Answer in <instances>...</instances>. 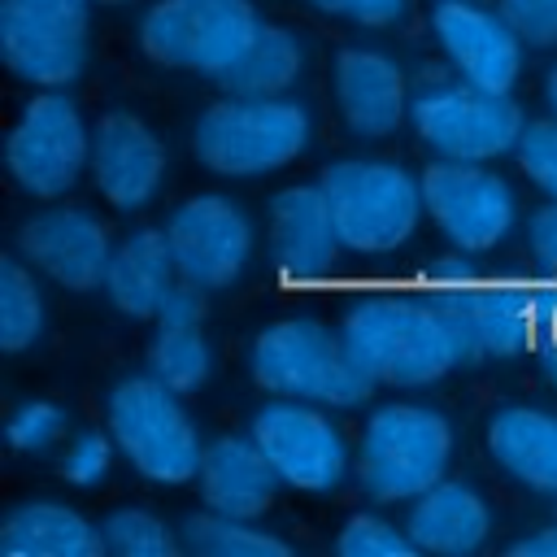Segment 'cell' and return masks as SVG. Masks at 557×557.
Returning a JSON list of instances; mask_svg holds the SVG:
<instances>
[{
	"label": "cell",
	"mask_w": 557,
	"mask_h": 557,
	"mask_svg": "<svg viewBox=\"0 0 557 557\" xmlns=\"http://www.w3.org/2000/svg\"><path fill=\"white\" fill-rule=\"evenodd\" d=\"M0 548L9 557H96L104 553V535L61 500H26L4 518Z\"/></svg>",
	"instance_id": "obj_24"
},
{
	"label": "cell",
	"mask_w": 557,
	"mask_h": 557,
	"mask_svg": "<svg viewBox=\"0 0 557 557\" xmlns=\"http://www.w3.org/2000/svg\"><path fill=\"white\" fill-rule=\"evenodd\" d=\"M318 183L331 200L344 248L361 257L396 252L400 244H409V235L426 213L422 178H413L396 161H370V157L331 161Z\"/></svg>",
	"instance_id": "obj_6"
},
{
	"label": "cell",
	"mask_w": 557,
	"mask_h": 557,
	"mask_svg": "<svg viewBox=\"0 0 557 557\" xmlns=\"http://www.w3.org/2000/svg\"><path fill=\"white\" fill-rule=\"evenodd\" d=\"M196 483H200L205 509L235 513V518H261L283 487L278 470L270 466V457L261 453L252 431L248 435H218L213 444H205Z\"/></svg>",
	"instance_id": "obj_19"
},
{
	"label": "cell",
	"mask_w": 557,
	"mask_h": 557,
	"mask_svg": "<svg viewBox=\"0 0 557 557\" xmlns=\"http://www.w3.org/2000/svg\"><path fill=\"white\" fill-rule=\"evenodd\" d=\"M405 527H409V535L422 553L466 557V553H479L492 540L496 518H492V505L470 483L440 479L418 500H409Z\"/></svg>",
	"instance_id": "obj_21"
},
{
	"label": "cell",
	"mask_w": 557,
	"mask_h": 557,
	"mask_svg": "<svg viewBox=\"0 0 557 557\" xmlns=\"http://www.w3.org/2000/svg\"><path fill=\"white\" fill-rule=\"evenodd\" d=\"M100 535L113 557H174V548L183 544V535H174L161 513L139 509V505L113 509L100 522Z\"/></svg>",
	"instance_id": "obj_29"
},
{
	"label": "cell",
	"mask_w": 557,
	"mask_h": 557,
	"mask_svg": "<svg viewBox=\"0 0 557 557\" xmlns=\"http://www.w3.org/2000/svg\"><path fill=\"white\" fill-rule=\"evenodd\" d=\"M178 535L196 557H287L292 553V544L257 527V518H235L218 509L191 513Z\"/></svg>",
	"instance_id": "obj_27"
},
{
	"label": "cell",
	"mask_w": 557,
	"mask_h": 557,
	"mask_svg": "<svg viewBox=\"0 0 557 557\" xmlns=\"http://www.w3.org/2000/svg\"><path fill=\"white\" fill-rule=\"evenodd\" d=\"M540 374H544V383L557 392V335L553 339H540Z\"/></svg>",
	"instance_id": "obj_38"
},
{
	"label": "cell",
	"mask_w": 557,
	"mask_h": 557,
	"mask_svg": "<svg viewBox=\"0 0 557 557\" xmlns=\"http://www.w3.org/2000/svg\"><path fill=\"white\" fill-rule=\"evenodd\" d=\"M248 370L261 392L326 409H357L374 392V379L348 352L344 331L305 313L270 322L252 339Z\"/></svg>",
	"instance_id": "obj_2"
},
{
	"label": "cell",
	"mask_w": 557,
	"mask_h": 557,
	"mask_svg": "<svg viewBox=\"0 0 557 557\" xmlns=\"http://www.w3.org/2000/svg\"><path fill=\"white\" fill-rule=\"evenodd\" d=\"M44 331V292L22 257L0 265V348L26 352Z\"/></svg>",
	"instance_id": "obj_28"
},
{
	"label": "cell",
	"mask_w": 557,
	"mask_h": 557,
	"mask_svg": "<svg viewBox=\"0 0 557 557\" xmlns=\"http://www.w3.org/2000/svg\"><path fill=\"white\" fill-rule=\"evenodd\" d=\"M548 104H553V117H557V70L548 74Z\"/></svg>",
	"instance_id": "obj_39"
},
{
	"label": "cell",
	"mask_w": 557,
	"mask_h": 557,
	"mask_svg": "<svg viewBox=\"0 0 557 557\" xmlns=\"http://www.w3.org/2000/svg\"><path fill=\"white\" fill-rule=\"evenodd\" d=\"M305 70V48L292 30L261 22L244 57L218 78L231 96H287Z\"/></svg>",
	"instance_id": "obj_26"
},
{
	"label": "cell",
	"mask_w": 557,
	"mask_h": 557,
	"mask_svg": "<svg viewBox=\"0 0 557 557\" xmlns=\"http://www.w3.org/2000/svg\"><path fill=\"white\" fill-rule=\"evenodd\" d=\"M96 4H126V0H96Z\"/></svg>",
	"instance_id": "obj_40"
},
{
	"label": "cell",
	"mask_w": 557,
	"mask_h": 557,
	"mask_svg": "<svg viewBox=\"0 0 557 557\" xmlns=\"http://www.w3.org/2000/svg\"><path fill=\"white\" fill-rule=\"evenodd\" d=\"M527 252H531V261L544 270V278L557 283V200L540 205V209L527 218Z\"/></svg>",
	"instance_id": "obj_35"
},
{
	"label": "cell",
	"mask_w": 557,
	"mask_h": 557,
	"mask_svg": "<svg viewBox=\"0 0 557 557\" xmlns=\"http://www.w3.org/2000/svg\"><path fill=\"white\" fill-rule=\"evenodd\" d=\"M422 205L440 235L470 257L500 248L518 226V196L487 161L435 157L422 170Z\"/></svg>",
	"instance_id": "obj_11"
},
{
	"label": "cell",
	"mask_w": 557,
	"mask_h": 557,
	"mask_svg": "<svg viewBox=\"0 0 557 557\" xmlns=\"http://www.w3.org/2000/svg\"><path fill=\"white\" fill-rule=\"evenodd\" d=\"M509 553H513V557H557V522H548V527H540V531L513 540Z\"/></svg>",
	"instance_id": "obj_37"
},
{
	"label": "cell",
	"mask_w": 557,
	"mask_h": 557,
	"mask_svg": "<svg viewBox=\"0 0 557 557\" xmlns=\"http://www.w3.org/2000/svg\"><path fill=\"white\" fill-rule=\"evenodd\" d=\"M91 4L96 0H4V65L39 91L70 87L91 57Z\"/></svg>",
	"instance_id": "obj_9"
},
{
	"label": "cell",
	"mask_w": 557,
	"mask_h": 557,
	"mask_svg": "<svg viewBox=\"0 0 557 557\" xmlns=\"http://www.w3.org/2000/svg\"><path fill=\"white\" fill-rule=\"evenodd\" d=\"M331 91H335L339 122L361 139L396 135L413 104L405 70L374 48H344L331 70Z\"/></svg>",
	"instance_id": "obj_18"
},
{
	"label": "cell",
	"mask_w": 557,
	"mask_h": 557,
	"mask_svg": "<svg viewBox=\"0 0 557 557\" xmlns=\"http://www.w3.org/2000/svg\"><path fill=\"white\" fill-rule=\"evenodd\" d=\"M313 122L287 96H231L209 104L191 126V152L209 174L261 178L287 170L309 148Z\"/></svg>",
	"instance_id": "obj_4"
},
{
	"label": "cell",
	"mask_w": 557,
	"mask_h": 557,
	"mask_svg": "<svg viewBox=\"0 0 557 557\" xmlns=\"http://www.w3.org/2000/svg\"><path fill=\"white\" fill-rule=\"evenodd\" d=\"M65 435V409L52 400H22L9 413V444L26 457H39L48 448H57Z\"/></svg>",
	"instance_id": "obj_31"
},
{
	"label": "cell",
	"mask_w": 557,
	"mask_h": 557,
	"mask_svg": "<svg viewBox=\"0 0 557 557\" xmlns=\"http://www.w3.org/2000/svg\"><path fill=\"white\" fill-rule=\"evenodd\" d=\"M178 265L165 239V226H139L122 244H113L109 270H104V296L126 318H157L161 300L174 292Z\"/></svg>",
	"instance_id": "obj_22"
},
{
	"label": "cell",
	"mask_w": 557,
	"mask_h": 557,
	"mask_svg": "<svg viewBox=\"0 0 557 557\" xmlns=\"http://www.w3.org/2000/svg\"><path fill=\"white\" fill-rule=\"evenodd\" d=\"M453 426L440 409L392 400L370 409L352 448L357 487L374 505H409L440 479H448L453 461Z\"/></svg>",
	"instance_id": "obj_3"
},
{
	"label": "cell",
	"mask_w": 557,
	"mask_h": 557,
	"mask_svg": "<svg viewBox=\"0 0 557 557\" xmlns=\"http://www.w3.org/2000/svg\"><path fill=\"white\" fill-rule=\"evenodd\" d=\"M431 35L453 65L457 78L492 87V91H513L522 78V39L513 26L500 17V9H483L474 0H440L431 9Z\"/></svg>",
	"instance_id": "obj_15"
},
{
	"label": "cell",
	"mask_w": 557,
	"mask_h": 557,
	"mask_svg": "<svg viewBox=\"0 0 557 557\" xmlns=\"http://www.w3.org/2000/svg\"><path fill=\"white\" fill-rule=\"evenodd\" d=\"M152 322H157V331L148 344V370L183 396L200 392L213 370V352H209V335H205V292L178 278Z\"/></svg>",
	"instance_id": "obj_20"
},
{
	"label": "cell",
	"mask_w": 557,
	"mask_h": 557,
	"mask_svg": "<svg viewBox=\"0 0 557 557\" xmlns=\"http://www.w3.org/2000/svg\"><path fill=\"white\" fill-rule=\"evenodd\" d=\"M409 122L418 139L448 161H496L518 148L527 117L509 91H492L466 78L431 83L413 96Z\"/></svg>",
	"instance_id": "obj_8"
},
{
	"label": "cell",
	"mask_w": 557,
	"mask_h": 557,
	"mask_svg": "<svg viewBox=\"0 0 557 557\" xmlns=\"http://www.w3.org/2000/svg\"><path fill=\"white\" fill-rule=\"evenodd\" d=\"M252 440L278 470L283 487L305 496H331L352 470V448L335 426V418L326 413V405L274 396L270 405L257 409Z\"/></svg>",
	"instance_id": "obj_12"
},
{
	"label": "cell",
	"mask_w": 557,
	"mask_h": 557,
	"mask_svg": "<svg viewBox=\"0 0 557 557\" xmlns=\"http://www.w3.org/2000/svg\"><path fill=\"white\" fill-rule=\"evenodd\" d=\"M492 461L522 487L557 496V413L535 405H509L487 422Z\"/></svg>",
	"instance_id": "obj_23"
},
{
	"label": "cell",
	"mask_w": 557,
	"mask_h": 557,
	"mask_svg": "<svg viewBox=\"0 0 557 557\" xmlns=\"http://www.w3.org/2000/svg\"><path fill=\"white\" fill-rule=\"evenodd\" d=\"M4 165L30 200H61L91 170V131L61 91H39L9 131Z\"/></svg>",
	"instance_id": "obj_10"
},
{
	"label": "cell",
	"mask_w": 557,
	"mask_h": 557,
	"mask_svg": "<svg viewBox=\"0 0 557 557\" xmlns=\"http://www.w3.org/2000/svg\"><path fill=\"white\" fill-rule=\"evenodd\" d=\"M339 557H409L418 553L405 522H387L383 513H352L335 535Z\"/></svg>",
	"instance_id": "obj_30"
},
{
	"label": "cell",
	"mask_w": 557,
	"mask_h": 557,
	"mask_svg": "<svg viewBox=\"0 0 557 557\" xmlns=\"http://www.w3.org/2000/svg\"><path fill=\"white\" fill-rule=\"evenodd\" d=\"M344 344L357 357V366L374 379V387L418 392L440 383L448 370H457L453 344L431 309V300L418 292H366L357 296L339 318Z\"/></svg>",
	"instance_id": "obj_1"
},
{
	"label": "cell",
	"mask_w": 557,
	"mask_h": 557,
	"mask_svg": "<svg viewBox=\"0 0 557 557\" xmlns=\"http://www.w3.org/2000/svg\"><path fill=\"white\" fill-rule=\"evenodd\" d=\"M17 257L65 292H96L104 287V270L113 257V239L104 222L87 209L57 205L22 222Z\"/></svg>",
	"instance_id": "obj_14"
},
{
	"label": "cell",
	"mask_w": 557,
	"mask_h": 557,
	"mask_svg": "<svg viewBox=\"0 0 557 557\" xmlns=\"http://www.w3.org/2000/svg\"><path fill=\"white\" fill-rule=\"evenodd\" d=\"M104 426L117 453L152 483H191L200 474V431L183 409V392L161 383L152 370L113 383L104 400Z\"/></svg>",
	"instance_id": "obj_5"
},
{
	"label": "cell",
	"mask_w": 557,
	"mask_h": 557,
	"mask_svg": "<svg viewBox=\"0 0 557 557\" xmlns=\"http://www.w3.org/2000/svg\"><path fill=\"white\" fill-rule=\"evenodd\" d=\"M500 17L527 48H557V0H500Z\"/></svg>",
	"instance_id": "obj_34"
},
{
	"label": "cell",
	"mask_w": 557,
	"mask_h": 557,
	"mask_svg": "<svg viewBox=\"0 0 557 557\" xmlns=\"http://www.w3.org/2000/svg\"><path fill=\"white\" fill-rule=\"evenodd\" d=\"M113 453H117V444H113V435H100V431H78L65 448H61V457H57V470H61V479L70 483V487H96L109 470H113Z\"/></svg>",
	"instance_id": "obj_32"
},
{
	"label": "cell",
	"mask_w": 557,
	"mask_h": 557,
	"mask_svg": "<svg viewBox=\"0 0 557 557\" xmlns=\"http://www.w3.org/2000/svg\"><path fill=\"white\" fill-rule=\"evenodd\" d=\"M91 183L113 209H144L165 183V144L144 117L104 113L91 126Z\"/></svg>",
	"instance_id": "obj_16"
},
{
	"label": "cell",
	"mask_w": 557,
	"mask_h": 557,
	"mask_svg": "<svg viewBox=\"0 0 557 557\" xmlns=\"http://www.w3.org/2000/svg\"><path fill=\"white\" fill-rule=\"evenodd\" d=\"M470 331L483 361H513L540 348V300L518 283H483L470 300Z\"/></svg>",
	"instance_id": "obj_25"
},
{
	"label": "cell",
	"mask_w": 557,
	"mask_h": 557,
	"mask_svg": "<svg viewBox=\"0 0 557 557\" xmlns=\"http://www.w3.org/2000/svg\"><path fill=\"white\" fill-rule=\"evenodd\" d=\"M165 239H170L178 278L200 287L205 296L231 287L248 270L252 244H257L248 213L226 196L183 200L165 222Z\"/></svg>",
	"instance_id": "obj_13"
},
{
	"label": "cell",
	"mask_w": 557,
	"mask_h": 557,
	"mask_svg": "<svg viewBox=\"0 0 557 557\" xmlns=\"http://www.w3.org/2000/svg\"><path fill=\"white\" fill-rule=\"evenodd\" d=\"M257 30L261 17L248 0H157L139 22V48L165 70L222 78Z\"/></svg>",
	"instance_id": "obj_7"
},
{
	"label": "cell",
	"mask_w": 557,
	"mask_h": 557,
	"mask_svg": "<svg viewBox=\"0 0 557 557\" xmlns=\"http://www.w3.org/2000/svg\"><path fill=\"white\" fill-rule=\"evenodd\" d=\"M522 174L548 196L557 200V117H544V122H527L518 148H513Z\"/></svg>",
	"instance_id": "obj_33"
},
{
	"label": "cell",
	"mask_w": 557,
	"mask_h": 557,
	"mask_svg": "<svg viewBox=\"0 0 557 557\" xmlns=\"http://www.w3.org/2000/svg\"><path fill=\"white\" fill-rule=\"evenodd\" d=\"M270 261L287 283H318L331 274L344 239L322 183L283 187L270 200Z\"/></svg>",
	"instance_id": "obj_17"
},
{
	"label": "cell",
	"mask_w": 557,
	"mask_h": 557,
	"mask_svg": "<svg viewBox=\"0 0 557 557\" xmlns=\"http://www.w3.org/2000/svg\"><path fill=\"white\" fill-rule=\"evenodd\" d=\"M305 4L357 26H392L405 13V0H305Z\"/></svg>",
	"instance_id": "obj_36"
}]
</instances>
